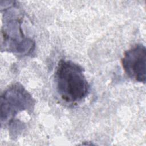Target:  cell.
I'll list each match as a JSON object with an SVG mask.
<instances>
[{"instance_id": "6da1fadb", "label": "cell", "mask_w": 146, "mask_h": 146, "mask_svg": "<svg viewBox=\"0 0 146 146\" xmlns=\"http://www.w3.org/2000/svg\"><path fill=\"white\" fill-rule=\"evenodd\" d=\"M2 14L1 50L19 55H28L34 51L35 42L22 30L23 13L16 1H5Z\"/></svg>"}, {"instance_id": "7a4b0ae2", "label": "cell", "mask_w": 146, "mask_h": 146, "mask_svg": "<svg viewBox=\"0 0 146 146\" xmlns=\"http://www.w3.org/2000/svg\"><path fill=\"white\" fill-rule=\"evenodd\" d=\"M56 90L60 98L69 104H76L85 99L90 86L84 69L71 60H60L55 72Z\"/></svg>"}, {"instance_id": "3957f363", "label": "cell", "mask_w": 146, "mask_h": 146, "mask_svg": "<svg viewBox=\"0 0 146 146\" xmlns=\"http://www.w3.org/2000/svg\"><path fill=\"white\" fill-rule=\"evenodd\" d=\"M34 104L33 97L22 85L18 83L11 84L1 96V124H9L23 111H31Z\"/></svg>"}, {"instance_id": "277c9868", "label": "cell", "mask_w": 146, "mask_h": 146, "mask_svg": "<svg viewBox=\"0 0 146 146\" xmlns=\"http://www.w3.org/2000/svg\"><path fill=\"white\" fill-rule=\"evenodd\" d=\"M121 64L128 77L136 82L145 83L146 48L143 44H136L126 50Z\"/></svg>"}]
</instances>
